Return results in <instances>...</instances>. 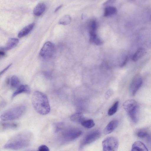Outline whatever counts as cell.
I'll return each instance as SVG.
<instances>
[{
    "label": "cell",
    "instance_id": "obj_1",
    "mask_svg": "<svg viewBox=\"0 0 151 151\" xmlns=\"http://www.w3.org/2000/svg\"><path fill=\"white\" fill-rule=\"evenodd\" d=\"M32 133L28 131L19 132L12 137L3 146L4 148L13 150L22 149L29 146L32 139Z\"/></svg>",
    "mask_w": 151,
    "mask_h": 151
},
{
    "label": "cell",
    "instance_id": "obj_2",
    "mask_svg": "<svg viewBox=\"0 0 151 151\" xmlns=\"http://www.w3.org/2000/svg\"><path fill=\"white\" fill-rule=\"evenodd\" d=\"M32 102L34 109L39 114L45 115L50 112V107L48 99L42 92L35 91L32 96Z\"/></svg>",
    "mask_w": 151,
    "mask_h": 151
},
{
    "label": "cell",
    "instance_id": "obj_3",
    "mask_svg": "<svg viewBox=\"0 0 151 151\" xmlns=\"http://www.w3.org/2000/svg\"><path fill=\"white\" fill-rule=\"evenodd\" d=\"M26 110V106L24 105L14 106L4 111L1 114L0 118L3 121L17 119L24 114Z\"/></svg>",
    "mask_w": 151,
    "mask_h": 151
},
{
    "label": "cell",
    "instance_id": "obj_4",
    "mask_svg": "<svg viewBox=\"0 0 151 151\" xmlns=\"http://www.w3.org/2000/svg\"><path fill=\"white\" fill-rule=\"evenodd\" d=\"M123 107L132 120L134 123L138 121L139 107L137 102L134 100H128L123 104Z\"/></svg>",
    "mask_w": 151,
    "mask_h": 151
},
{
    "label": "cell",
    "instance_id": "obj_5",
    "mask_svg": "<svg viewBox=\"0 0 151 151\" xmlns=\"http://www.w3.org/2000/svg\"><path fill=\"white\" fill-rule=\"evenodd\" d=\"M82 131L76 129H69L64 130L59 137L62 142L73 140L79 137L82 134Z\"/></svg>",
    "mask_w": 151,
    "mask_h": 151
},
{
    "label": "cell",
    "instance_id": "obj_6",
    "mask_svg": "<svg viewBox=\"0 0 151 151\" xmlns=\"http://www.w3.org/2000/svg\"><path fill=\"white\" fill-rule=\"evenodd\" d=\"M102 145L104 151H115L118 148L119 142L116 138L109 137L102 141Z\"/></svg>",
    "mask_w": 151,
    "mask_h": 151
},
{
    "label": "cell",
    "instance_id": "obj_7",
    "mask_svg": "<svg viewBox=\"0 0 151 151\" xmlns=\"http://www.w3.org/2000/svg\"><path fill=\"white\" fill-rule=\"evenodd\" d=\"M101 133L98 130H96L89 133L82 140L80 147L81 149L84 147L90 144L98 139L101 136Z\"/></svg>",
    "mask_w": 151,
    "mask_h": 151
},
{
    "label": "cell",
    "instance_id": "obj_8",
    "mask_svg": "<svg viewBox=\"0 0 151 151\" xmlns=\"http://www.w3.org/2000/svg\"><path fill=\"white\" fill-rule=\"evenodd\" d=\"M54 51V47L53 44L47 42L44 44L41 49L40 55L44 58H50L52 55Z\"/></svg>",
    "mask_w": 151,
    "mask_h": 151
},
{
    "label": "cell",
    "instance_id": "obj_9",
    "mask_svg": "<svg viewBox=\"0 0 151 151\" xmlns=\"http://www.w3.org/2000/svg\"><path fill=\"white\" fill-rule=\"evenodd\" d=\"M142 82V78L139 75H137L134 77L131 83L130 89L132 96L135 94L141 86Z\"/></svg>",
    "mask_w": 151,
    "mask_h": 151
},
{
    "label": "cell",
    "instance_id": "obj_10",
    "mask_svg": "<svg viewBox=\"0 0 151 151\" xmlns=\"http://www.w3.org/2000/svg\"><path fill=\"white\" fill-rule=\"evenodd\" d=\"M118 124L119 122L117 120H113L110 121L104 129V134H107L113 132L117 127Z\"/></svg>",
    "mask_w": 151,
    "mask_h": 151
},
{
    "label": "cell",
    "instance_id": "obj_11",
    "mask_svg": "<svg viewBox=\"0 0 151 151\" xmlns=\"http://www.w3.org/2000/svg\"><path fill=\"white\" fill-rule=\"evenodd\" d=\"M30 92V89L28 86L26 85H20L12 94V98H14L17 95L22 93H29Z\"/></svg>",
    "mask_w": 151,
    "mask_h": 151
},
{
    "label": "cell",
    "instance_id": "obj_12",
    "mask_svg": "<svg viewBox=\"0 0 151 151\" xmlns=\"http://www.w3.org/2000/svg\"><path fill=\"white\" fill-rule=\"evenodd\" d=\"M19 42V40L17 38L10 39L5 46L3 47L1 50H8L15 47Z\"/></svg>",
    "mask_w": 151,
    "mask_h": 151
},
{
    "label": "cell",
    "instance_id": "obj_13",
    "mask_svg": "<svg viewBox=\"0 0 151 151\" xmlns=\"http://www.w3.org/2000/svg\"><path fill=\"white\" fill-rule=\"evenodd\" d=\"M148 150L145 145L140 141H137L133 144L132 151H147Z\"/></svg>",
    "mask_w": 151,
    "mask_h": 151
},
{
    "label": "cell",
    "instance_id": "obj_14",
    "mask_svg": "<svg viewBox=\"0 0 151 151\" xmlns=\"http://www.w3.org/2000/svg\"><path fill=\"white\" fill-rule=\"evenodd\" d=\"M46 8L45 4L42 3L38 4L34 9L33 12L37 16L41 15L44 12Z\"/></svg>",
    "mask_w": 151,
    "mask_h": 151
},
{
    "label": "cell",
    "instance_id": "obj_15",
    "mask_svg": "<svg viewBox=\"0 0 151 151\" xmlns=\"http://www.w3.org/2000/svg\"><path fill=\"white\" fill-rule=\"evenodd\" d=\"M146 53V50L143 48H139L133 55L132 60L136 62L145 55Z\"/></svg>",
    "mask_w": 151,
    "mask_h": 151
},
{
    "label": "cell",
    "instance_id": "obj_16",
    "mask_svg": "<svg viewBox=\"0 0 151 151\" xmlns=\"http://www.w3.org/2000/svg\"><path fill=\"white\" fill-rule=\"evenodd\" d=\"M34 26L35 23H32L25 27L19 32L18 37L22 38L28 35L32 30Z\"/></svg>",
    "mask_w": 151,
    "mask_h": 151
},
{
    "label": "cell",
    "instance_id": "obj_17",
    "mask_svg": "<svg viewBox=\"0 0 151 151\" xmlns=\"http://www.w3.org/2000/svg\"><path fill=\"white\" fill-rule=\"evenodd\" d=\"M117 9L114 6H111L105 7L104 16L105 17H110L116 14Z\"/></svg>",
    "mask_w": 151,
    "mask_h": 151
},
{
    "label": "cell",
    "instance_id": "obj_18",
    "mask_svg": "<svg viewBox=\"0 0 151 151\" xmlns=\"http://www.w3.org/2000/svg\"><path fill=\"white\" fill-rule=\"evenodd\" d=\"M70 119L73 122L81 123L84 119L83 114L78 112L72 114L70 117Z\"/></svg>",
    "mask_w": 151,
    "mask_h": 151
},
{
    "label": "cell",
    "instance_id": "obj_19",
    "mask_svg": "<svg viewBox=\"0 0 151 151\" xmlns=\"http://www.w3.org/2000/svg\"><path fill=\"white\" fill-rule=\"evenodd\" d=\"M18 124L12 122H3L1 124V129L5 130L9 129H14L18 127Z\"/></svg>",
    "mask_w": 151,
    "mask_h": 151
},
{
    "label": "cell",
    "instance_id": "obj_20",
    "mask_svg": "<svg viewBox=\"0 0 151 151\" xmlns=\"http://www.w3.org/2000/svg\"><path fill=\"white\" fill-rule=\"evenodd\" d=\"M10 85L12 88H18L20 86V82L18 78L15 76L12 77L10 80Z\"/></svg>",
    "mask_w": 151,
    "mask_h": 151
},
{
    "label": "cell",
    "instance_id": "obj_21",
    "mask_svg": "<svg viewBox=\"0 0 151 151\" xmlns=\"http://www.w3.org/2000/svg\"><path fill=\"white\" fill-rule=\"evenodd\" d=\"M81 125L85 128H91L95 125V123L93 120L92 119H89L83 120L81 123Z\"/></svg>",
    "mask_w": 151,
    "mask_h": 151
},
{
    "label": "cell",
    "instance_id": "obj_22",
    "mask_svg": "<svg viewBox=\"0 0 151 151\" xmlns=\"http://www.w3.org/2000/svg\"><path fill=\"white\" fill-rule=\"evenodd\" d=\"M71 18L68 15H65L63 17L59 20L60 24L66 25L69 24L71 21Z\"/></svg>",
    "mask_w": 151,
    "mask_h": 151
},
{
    "label": "cell",
    "instance_id": "obj_23",
    "mask_svg": "<svg viewBox=\"0 0 151 151\" xmlns=\"http://www.w3.org/2000/svg\"><path fill=\"white\" fill-rule=\"evenodd\" d=\"M52 125L54 132L56 133H58L62 130L64 126L63 123L60 122H55Z\"/></svg>",
    "mask_w": 151,
    "mask_h": 151
},
{
    "label": "cell",
    "instance_id": "obj_24",
    "mask_svg": "<svg viewBox=\"0 0 151 151\" xmlns=\"http://www.w3.org/2000/svg\"><path fill=\"white\" fill-rule=\"evenodd\" d=\"M119 103L118 101H116L109 108L108 111V114L109 116H112L116 112L118 108Z\"/></svg>",
    "mask_w": 151,
    "mask_h": 151
},
{
    "label": "cell",
    "instance_id": "obj_25",
    "mask_svg": "<svg viewBox=\"0 0 151 151\" xmlns=\"http://www.w3.org/2000/svg\"><path fill=\"white\" fill-rule=\"evenodd\" d=\"M137 136L140 138H144L147 137L148 135V133L145 131H140L138 132L137 134Z\"/></svg>",
    "mask_w": 151,
    "mask_h": 151
},
{
    "label": "cell",
    "instance_id": "obj_26",
    "mask_svg": "<svg viewBox=\"0 0 151 151\" xmlns=\"http://www.w3.org/2000/svg\"><path fill=\"white\" fill-rule=\"evenodd\" d=\"M116 0H107L103 4V6L105 7L111 6L114 3Z\"/></svg>",
    "mask_w": 151,
    "mask_h": 151
},
{
    "label": "cell",
    "instance_id": "obj_27",
    "mask_svg": "<svg viewBox=\"0 0 151 151\" xmlns=\"http://www.w3.org/2000/svg\"><path fill=\"white\" fill-rule=\"evenodd\" d=\"M38 150L39 151H49L50 150L46 145H42L39 147Z\"/></svg>",
    "mask_w": 151,
    "mask_h": 151
},
{
    "label": "cell",
    "instance_id": "obj_28",
    "mask_svg": "<svg viewBox=\"0 0 151 151\" xmlns=\"http://www.w3.org/2000/svg\"><path fill=\"white\" fill-rule=\"evenodd\" d=\"M11 65L12 64L9 65L7 67H6L5 68H4L3 70H2L0 74H2L4 73L11 66Z\"/></svg>",
    "mask_w": 151,
    "mask_h": 151
},
{
    "label": "cell",
    "instance_id": "obj_29",
    "mask_svg": "<svg viewBox=\"0 0 151 151\" xmlns=\"http://www.w3.org/2000/svg\"><path fill=\"white\" fill-rule=\"evenodd\" d=\"M111 95V92L110 91L107 92V93H106V95L105 97H106L107 98H108L109 97H110Z\"/></svg>",
    "mask_w": 151,
    "mask_h": 151
},
{
    "label": "cell",
    "instance_id": "obj_30",
    "mask_svg": "<svg viewBox=\"0 0 151 151\" xmlns=\"http://www.w3.org/2000/svg\"><path fill=\"white\" fill-rule=\"evenodd\" d=\"M63 5H61L57 7L55 10V12H57L58 10H59L60 9L62 6Z\"/></svg>",
    "mask_w": 151,
    "mask_h": 151
},
{
    "label": "cell",
    "instance_id": "obj_31",
    "mask_svg": "<svg viewBox=\"0 0 151 151\" xmlns=\"http://www.w3.org/2000/svg\"><path fill=\"white\" fill-rule=\"evenodd\" d=\"M147 137L148 141L150 143V145L151 146V135H148Z\"/></svg>",
    "mask_w": 151,
    "mask_h": 151
},
{
    "label": "cell",
    "instance_id": "obj_32",
    "mask_svg": "<svg viewBox=\"0 0 151 151\" xmlns=\"http://www.w3.org/2000/svg\"><path fill=\"white\" fill-rule=\"evenodd\" d=\"M5 55V53L4 51H3V50H0V56H3Z\"/></svg>",
    "mask_w": 151,
    "mask_h": 151
},
{
    "label": "cell",
    "instance_id": "obj_33",
    "mask_svg": "<svg viewBox=\"0 0 151 151\" xmlns=\"http://www.w3.org/2000/svg\"><path fill=\"white\" fill-rule=\"evenodd\" d=\"M129 0L132 1H134V0Z\"/></svg>",
    "mask_w": 151,
    "mask_h": 151
},
{
    "label": "cell",
    "instance_id": "obj_34",
    "mask_svg": "<svg viewBox=\"0 0 151 151\" xmlns=\"http://www.w3.org/2000/svg\"></svg>",
    "mask_w": 151,
    "mask_h": 151
}]
</instances>
